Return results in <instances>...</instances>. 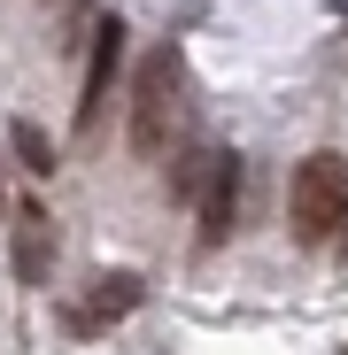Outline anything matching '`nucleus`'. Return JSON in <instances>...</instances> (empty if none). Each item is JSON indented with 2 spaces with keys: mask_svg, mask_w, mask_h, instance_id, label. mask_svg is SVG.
Here are the masks:
<instances>
[{
  "mask_svg": "<svg viewBox=\"0 0 348 355\" xmlns=\"http://www.w3.org/2000/svg\"><path fill=\"white\" fill-rule=\"evenodd\" d=\"M179 78H186L179 46H155L147 62H140V78H132V155H140V162H155V155L170 147V116H179Z\"/></svg>",
  "mask_w": 348,
  "mask_h": 355,
  "instance_id": "2",
  "label": "nucleus"
},
{
  "mask_svg": "<svg viewBox=\"0 0 348 355\" xmlns=\"http://www.w3.org/2000/svg\"><path fill=\"white\" fill-rule=\"evenodd\" d=\"M132 309H140V278L132 270H108V278H93V293L70 309V332H101V324L132 317Z\"/></svg>",
  "mask_w": 348,
  "mask_h": 355,
  "instance_id": "5",
  "label": "nucleus"
},
{
  "mask_svg": "<svg viewBox=\"0 0 348 355\" xmlns=\"http://www.w3.org/2000/svg\"><path fill=\"white\" fill-rule=\"evenodd\" d=\"M194 201H201V248H224L232 216H240V155H209Z\"/></svg>",
  "mask_w": 348,
  "mask_h": 355,
  "instance_id": "4",
  "label": "nucleus"
},
{
  "mask_svg": "<svg viewBox=\"0 0 348 355\" xmlns=\"http://www.w3.org/2000/svg\"><path fill=\"white\" fill-rule=\"evenodd\" d=\"M0 209H8V201H0Z\"/></svg>",
  "mask_w": 348,
  "mask_h": 355,
  "instance_id": "9",
  "label": "nucleus"
},
{
  "mask_svg": "<svg viewBox=\"0 0 348 355\" xmlns=\"http://www.w3.org/2000/svg\"><path fill=\"white\" fill-rule=\"evenodd\" d=\"M116 70H124V24L101 16V24H93V54H85V85H78V132H93V124H101Z\"/></svg>",
  "mask_w": 348,
  "mask_h": 355,
  "instance_id": "3",
  "label": "nucleus"
},
{
  "mask_svg": "<svg viewBox=\"0 0 348 355\" xmlns=\"http://www.w3.org/2000/svg\"><path fill=\"white\" fill-rule=\"evenodd\" d=\"M8 147H16V162H24L31 178H47V170H54V139L31 124V116H16V124H8Z\"/></svg>",
  "mask_w": 348,
  "mask_h": 355,
  "instance_id": "7",
  "label": "nucleus"
},
{
  "mask_svg": "<svg viewBox=\"0 0 348 355\" xmlns=\"http://www.w3.org/2000/svg\"><path fill=\"white\" fill-rule=\"evenodd\" d=\"M348 216V155L317 147L310 162H295V186H286V224L295 240H333Z\"/></svg>",
  "mask_w": 348,
  "mask_h": 355,
  "instance_id": "1",
  "label": "nucleus"
},
{
  "mask_svg": "<svg viewBox=\"0 0 348 355\" xmlns=\"http://www.w3.org/2000/svg\"><path fill=\"white\" fill-rule=\"evenodd\" d=\"M340 255H348V216H340Z\"/></svg>",
  "mask_w": 348,
  "mask_h": 355,
  "instance_id": "8",
  "label": "nucleus"
},
{
  "mask_svg": "<svg viewBox=\"0 0 348 355\" xmlns=\"http://www.w3.org/2000/svg\"><path fill=\"white\" fill-rule=\"evenodd\" d=\"M47 270H54V224L47 209H16V278L47 286Z\"/></svg>",
  "mask_w": 348,
  "mask_h": 355,
  "instance_id": "6",
  "label": "nucleus"
}]
</instances>
